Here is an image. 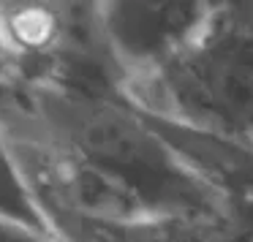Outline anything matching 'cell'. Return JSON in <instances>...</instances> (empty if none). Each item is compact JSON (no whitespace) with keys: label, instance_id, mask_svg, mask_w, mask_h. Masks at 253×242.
<instances>
[{"label":"cell","instance_id":"8992f818","mask_svg":"<svg viewBox=\"0 0 253 242\" xmlns=\"http://www.w3.org/2000/svg\"><path fill=\"white\" fill-rule=\"evenodd\" d=\"M14 74V60L6 49V41H3V33H0V82H6Z\"/></svg>","mask_w":253,"mask_h":242},{"label":"cell","instance_id":"3957f363","mask_svg":"<svg viewBox=\"0 0 253 242\" xmlns=\"http://www.w3.org/2000/svg\"><path fill=\"white\" fill-rule=\"evenodd\" d=\"M210 3H106L98 25L123 82L169 60L207 19Z\"/></svg>","mask_w":253,"mask_h":242},{"label":"cell","instance_id":"277c9868","mask_svg":"<svg viewBox=\"0 0 253 242\" xmlns=\"http://www.w3.org/2000/svg\"><path fill=\"white\" fill-rule=\"evenodd\" d=\"M0 215L14 218L19 223H28L33 229L49 231L22 171H19L17 161H14L11 150L3 142V136H0Z\"/></svg>","mask_w":253,"mask_h":242},{"label":"cell","instance_id":"6da1fadb","mask_svg":"<svg viewBox=\"0 0 253 242\" xmlns=\"http://www.w3.org/2000/svg\"><path fill=\"white\" fill-rule=\"evenodd\" d=\"M22 104L57 147L131 196L150 218L234 212V204L123 95L112 98L55 79H28Z\"/></svg>","mask_w":253,"mask_h":242},{"label":"cell","instance_id":"5b68a950","mask_svg":"<svg viewBox=\"0 0 253 242\" xmlns=\"http://www.w3.org/2000/svg\"><path fill=\"white\" fill-rule=\"evenodd\" d=\"M0 242H57L49 231L33 229L28 223H19L14 218L0 215Z\"/></svg>","mask_w":253,"mask_h":242},{"label":"cell","instance_id":"7a4b0ae2","mask_svg":"<svg viewBox=\"0 0 253 242\" xmlns=\"http://www.w3.org/2000/svg\"><path fill=\"white\" fill-rule=\"evenodd\" d=\"M120 95L155 120L253 150V3H210L196 33Z\"/></svg>","mask_w":253,"mask_h":242}]
</instances>
